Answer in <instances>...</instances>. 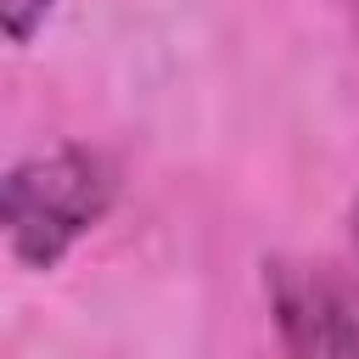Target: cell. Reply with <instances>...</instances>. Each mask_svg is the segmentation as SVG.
<instances>
[{"label": "cell", "instance_id": "cell-5", "mask_svg": "<svg viewBox=\"0 0 359 359\" xmlns=\"http://www.w3.org/2000/svg\"><path fill=\"white\" fill-rule=\"evenodd\" d=\"M353 236H359V208H353Z\"/></svg>", "mask_w": 359, "mask_h": 359}, {"label": "cell", "instance_id": "cell-2", "mask_svg": "<svg viewBox=\"0 0 359 359\" xmlns=\"http://www.w3.org/2000/svg\"><path fill=\"white\" fill-rule=\"evenodd\" d=\"M264 297L286 359H359V303L314 258H269Z\"/></svg>", "mask_w": 359, "mask_h": 359}, {"label": "cell", "instance_id": "cell-1", "mask_svg": "<svg viewBox=\"0 0 359 359\" xmlns=\"http://www.w3.org/2000/svg\"><path fill=\"white\" fill-rule=\"evenodd\" d=\"M118 202V168L107 151L62 140L45 151H28L6 168L0 180V224H6V252L50 275Z\"/></svg>", "mask_w": 359, "mask_h": 359}, {"label": "cell", "instance_id": "cell-4", "mask_svg": "<svg viewBox=\"0 0 359 359\" xmlns=\"http://www.w3.org/2000/svg\"><path fill=\"white\" fill-rule=\"evenodd\" d=\"M342 6H348V17H353V22H359V0H342Z\"/></svg>", "mask_w": 359, "mask_h": 359}, {"label": "cell", "instance_id": "cell-3", "mask_svg": "<svg viewBox=\"0 0 359 359\" xmlns=\"http://www.w3.org/2000/svg\"><path fill=\"white\" fill-rule=\"evenodd\" d=\"M50 6H56V0H0V28H6V39H11V45H28V39L45 28Z\"/></svg>", "mask_w": 359, "mask_h": 359}]
</instances>
